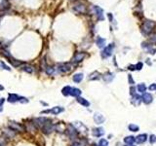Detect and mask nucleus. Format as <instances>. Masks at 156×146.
Returning <instances> with one entry per match:
<instances>
[{
    "label": "nucleus",
    "mask_w": 156,
    "mask_h": 146,
    "mask_svg": "<svg viewBox=\"0 0 156 146\" xmlns=\"http://www.w3.org/2000/svg\"><path fill=\"white\" fill-rule=\"evenodd\" d=\"M155 26V22H152V21H145L142 25V31L145 33V34H148L152 31L153 27Z\"/></svg>",
    "instance_id": "nucleus-1"
},
{
    "label": "nucleus",
    "mask_w": 156,
    "mask_h": 146,
    "mask_svg": "<svg viewBox=\"0 0 156 146\" xmlns=\"http://www.w3.org/2000/svg\"><path fill=\"white\" fill-rule=\"evenodd\" d=\"M113 49H114V44H109L108 46L104 48V50L101 52V57L104 58H109L110 56L112 55V53H113Z\"/></svg>",
    "instance_id": "nucleus-2"
},
{
    "label": "nucleus",
    "mask_w": 156,
    "mask_h": 146,
    "mask_svg": "<svg viewBox=\"0 0 156 146\" xmlns=\"http://www.w3.org/2000/svg\"><path fill=\"white\" fill-rule=\"evenodd\" d=\"M8 101L9 102H17V101H21V102H28L27 99L26 98H22L20 95H16V94H10L9 96H8Z\"/></svg>",
    "instance_id": "nucleus-3"
},
{
    "label": "nucleus",
    "mask_w": 156,
    "mask_h": 146,
    "mask_svg": "<svg viewBox=\"0 0 156 146\" xmlns=\"http://www.w3.org/2000/svg\"><path fill=\"white\" fill-rule=\"evenodd\" d=\"M72 68L70 63H61L58 66V69H59V72H63V73H67L69 72Z\"/></svg>",
    "instance_id": "nucleus-4"
},
{
    "label": "nucleus",
    "mask_w": 156,
    "mask_h": 146,
    "mask_svg": "<svg viewBox=\"0 0 156 146\" xmlns=\"http://www.w3.org/2000/svg\"><path fill=\"white\" fill-rule=\"evenodd\" d=\"M63 107H61V106H56V107H54L52 109L50 110H44V111H42V113H52L54 115H58L61 112H63Z\"/></svg>",
    "instance_id": "nucleus-5"
},
{
    "label": "nucleus",
    "mask_w": 156,
    "mask_h": 146,
    "mask_svg": "<svg viewBox=\"0 0 156 146\" xmlns=\"http://www.w3.org/2000/svg\"><path fill=\"white\" fill-rule=\"evenodd\" d=\"M94 11L96 12V16L100 21H104V10L99 6H94Z\"/></svg>",
    "instance_id": "nucleus-6"
},
{
    "label": "nucleus",
    "mask_w": 156,
    "mask_h": 146,
    "mask_svg": "<svg viewBox=\"0 0 156 146\" xmlns=\"http://www.w3.org/2000/svg\"><path fill=\"white\" fill-rule=\"evenodd\" d=\"M85 58V54L84 53H76L75 56L72 58V62H82Z\"/></svg>",
    "instance_id": "nucleus-7"
},
{
    "label": "nucleus",
    "mask_w": 156,
    "mask_h": 146,
    "mask_svg": "<svg viewBox=\"0 0 156 146\" xmlns=\"http://www.w3.org/2000/svg\"><path fill=\"white\" fill-rule=\"evenodd\" d=\"M9 126H10L12 128V130H14V131H23V130H25V128H23L22 126H21V125L18 124V123H15V122H11V123L9 124Z\"/></svg>",
    "instance_id": "nucleus-8"
},
{
    "label": "nucleus",
    "mask_w": 156,
    "mask_h": 146,
    "mask_svg": "<svg viewBox=\"0 0 156 146\" xmlns=\"http://www.w3.org/2000/svg\"><path fill=\"white\" fill-rule=\"evenodd\" d=\"M35 124L37 125V126H39V127H41V128H43L45 125L47 124L49 122L48 119H46V118H38V119H35Z\"/></svg>",
    "instance_id": "nucleus-9"
},
{
    "label": "nucleus",
    "mask_w": 156,
    "mask_h": 146,
    "mask_svg": "<svg viewBox=\"0 0 156 146\" xmlns=\"http://www.w3.org/2000/svg\"><path fill=\"white\" fill-rule=\"evenodd\" d=\"M141 99H142V101L145 102V104H149V103H151L153 100V98L152 95H150V94H143V95H142V98H141Z\"/></svg>",
    "instance_id": "nucleus-10"
},
{
    "label": "nucleus",
    "mask_w": 156,
    "mask_h": 146,
    "mask_svg": "<svg viewBox=\"0 0 156 146\" xmlns=\"http://www.w3.org/2000/svg\"><path fill=\"white\" fill-rule=\"evenodd\" d=\"M94 121L96 122V124H103L104 122V117L100 113H96L94 115Z\"/></svg>",
    "instance_id": "nucleus-11"
},
{
    "label": "nucleus",
    "mask_w": 156,
    "mask_h": 146,
    "mask_svg": "<svg viewBox=\"0 0 156 146\" xmlns=\"http://www.w3.org/2000/svg\"><path fill=\"white\" fill-rule=\"evenodd\" d=\"M54 130V127H53V125L51 124V122L49 121L47 124L45 125L44 127L42 128V131H44L45 133H50V132H52V131Z\"/></svg>",
    "instance_id": "nucleus-12"
},
{
    "label": "nucleus",
    "mask_w": 156,
    "mask_h": 146,
    "mask_svg": "<svg viewBox=\"0 0 156 146\" xmlns=\"http://www.w3.org/2000/svg\"><path fill=\"white\" fill-rule=\"evenodd\" d=\"M67 133L69 135V136H70L71 138H73V137H75V136L77 135V131H76V130L70 125V126H68V128H67Z\"/></svg>",
    "instance_id": "nucleus-13"
},
{
    "label": "nucleus",
    "mask_w": 156,
    "mask_h": 146,
    "mask_svg": "<svg viewBox=\"0 0 156 146\" xmlns=\"http://www.w3.org/2000/svg\"><path fill=\"white\" fill-rule=\"evenodd\" d=\"M73 10L75 12H77V13H84L85 12V6L80 3L76 4V5H74V7H73Z\"/></svg>",
    "instance_id": "nucleus-14"
},
{
    "label": "nucleus",
    "mask_w": 156,
    "mask_h": 146,
    "mask_svg": "<svg viewBox=\"0 0 156 146\" xmlns=\"http://www.w3.org/2000/svg\"><path fill=\"white\" fill-rule=\"evenodd\" d=\"M147 139V135L143 133V135H140L136 137V142L137 143H145Z\"/></svg>",
    "instance_id": "nucleus-15"
},
{
    "label": "nucleus",
    "mask_w": 156,
    "mask_h": 146,
    "mask_svg": "<svg viewBox=\"0 0 156 146\" xmlns=\"http://www.w3.org/2000/svg\"><path fill=\"white\" fill-rule=\"evenodd\" d=\"M104 130L103 128H98V129H95L93 131V135L95 136H97V137H100L101 135H104Z\"/></svg>",
    "instance_id": "nucleus-16"
},
{
    "label": "nucleus",
    "mask_w": 156,
    "mask_h": 146,
    "mask_svg": "<svg viewBox=\"0 0 156 146\" xmlns=\"http://www.w3.org/2000/svg\"><path fill=\"white\" fill-rule=\"evenodd\" d=\"M81 90H79L77 88H72L70 91V95L71 96H75V98H78L79 95H81Z\"/></svg>",
    "instance_id": "nucleus-17"
},
{
    "label": "nucleus",
    "mask_w": 156,
    "mask_h": 146,
    "mask_svg": "<svg viewBox=\"0 0 156 146\" xmlns=\"http://www.w3.org/2000/svg\"><path fill=\"white\" fill-rule=\"evenodd\" d=\"M96 42H97L98 47L100 48V49L105 47V39H104V38H101V37H98Z\"/></svg>",
    "instance_id": "nucleus-18"
},
{
    "label": "nucleus",
    "mask_w": 156,
    "mask_h": 146,
    "mask_svg": "<svg viewBox=\"0 0 156 146\" xmlns=\"http://www.w3.org/2000/svg\"><path fill=\"white\" fill-rule=\"evenodd\" d=\"M135 141H136V137H134V136H126V137L124 138V142L126 143L127 145H131V144H133Z\"/></svg>",
    "instance_id": "nucleus-19"
},
{
    "label": "nucleus",
    "mask_w": 156,
    "mask_h": 146,
    "mask_svg": "<svg viewBox=\"0 0 156 146\" xmlns=\"http://www.w3.org/2000/svg\"><path fill=\"white\" fill-rule=\"evenodd\" d=\"M83 80V74L82 73H77L73 76V81L75 83H80Z\"/></svg>",
    "instance_id": "nucleus-20"
},
{
    "label": "nucleus",
    "mask_w": 156,
    "mask_h": 146,
    "mask_svg": "<svg viewBox=\"0 0 156 146\" xmlns=\"http://www.w3.org/2000/svg\"><path fill=\"white\" fill-rule=\"evenodd\" d=\"M77 102H79L80 104H82L83 106H89L90 105V102L88 100H86L85 99H83V98H80V96H78L77 98Z\"/></svg>",
    "instance_id": "nucleus-21"
},
{
    "label": "nucleus",
    "mask_w": 156,
    "mask_h": 146,
    "mask_svg": "<svg viewBox=\"0 0 156 146\" xmlns=\"http://www.w3.org/2000/svg\"><path fill=\"white\" fill-rule=\"evenodd\" d=\"M113 78H114V74L113 73H106L104 76V79L106 82H111L113 80Z\"/></svg>",
    "instance_id": "nucleus-22"
},
{
    "label": "nucleus",
    "mask_w": 156,
    "mask_h": 146,
    "mask_svg": "<svg viewBox=\"0 0 156 146\" xmlns=\"http://www.w3.org/2000/svg\"><path fill=\"white\" fill-rule=\"evenodd\" d=\"M72 88L69 87V86H67V87H64L63 89V91H62V93H63V95H70V91Z\"/></svg>",
    "instance_id": "nucleus-23"
},
{
    "label": "nucleus",
    "mask_w": 156,
    "mask_h": 146,
    "mask_svg": "<svg viewBox=\"0 0 156 146\" xmlns=\"http://www.w3.org/2000/svg\"><path fill=\"white\" fill-rule=\"evenodd\" d=\"M137 91L141 93V94H145V91H146V86L143 83L142 84H139L137 85Z\"/></svg>",
    "instance_id": "nucleus-24"
},
{
    "label": "nucleus",
    "mask_w": 156,
    "mask_h": 146,
    "mask_svg": "<svg viewBox=\"0 0 156 146\" xmlns=\"http://www.w3.org/2000/svg\"><path fill=\"white\" fill-rule=\"evenodd\" d=\"M141 96H139V95H134V99H133V103H134L135 105H139L140 103L141 102Z\"/></svg>",
    "instance_id": "nucleus-25"
},
{
    "label": "nucleus",
    "mask_w": 156,
    "mask_h": 146,
    "mask_svg": "<svg viewBox=\"0 0 156 146\" xmlns=\"http://www.w3.org/2000/svg\"><path fill=\"white\" fill-rule=\"evenodd\" d=\"M128 129H129V131H134V132L139 131V130H140V128L137 127V125H135V124H130L129 125V127H128Z\"/></svg>",
    "instance_id": "nucleus-26"
},
{
    "label": "nucleus",
    "mask_w": 156,
    "mask_h": 146,
    "mask_svg": "<svg viewBox=\"0 0 156 146\" xmlns=\"http://www.w3.org/2000/svg\"><path fill=\"white\" fill-rule=\"evenodd\" d=\"M22 70L27 73H32L33 72V67L30 65H23L22 66Z\"/></svg>",
    "instance_id": "nucleus-27"
},
{
    "label": "nucleus",
    "mask_w": 156,
    "mask_h": 146,
    "mask_svg": "<svg viewBox=\"0 0 156 146\" xmlns=\"http://www.w3.org/2000/svg\"><path fill=\"white\" fill-rule=\"evenodd\" d=\"M99 78H100V73L99 72H93L89 77L90 80H98Z\"/></svg>",
    "instance_id": "nucleus-28"
},
{
    "label": "nucleus",
    "mask_w": 156,
    "mask_h": 146,
    "mask_svg": "<svg viewBox=\"0 0 156 146\" xmlns=\"http://www.w3.org/2000/svg\"><path fill=\"white\" fill-rule=\"evenodd\" d=\"M99 146H108L107 140L104 138H101L100 140V142H99Z\"/></svg>",
    "instance_id": "nucleus-29"
},
{
    "label": "nucleus",
    "mask_w": 156,
    "mask_h": 146,
    "mask_svg": "<svg viewBox=\"0 0 156 146\" xmlns=\"http://www.w3.org/2000/svg\"><path fill=\"white\" fill-rule=\"evenodd\" d=\"M54 71H55V69H54L53 67H51V66H47V67H46V73H47L48 75H52L53 73H54Z\"/></svg>",
    "instance_id": "nucleus-30"
},
{
    "label": "nucleus",
    "mask_w": 156,
    "mask_h": 146,
    "mask_svg": "<svg viewBox=\"0 0 156 146\" xmlns=\"http://www.w3.org/2000/svg\"><path fill=\"white\" fill-rule=\"evenodd\" d=\"M0 66L1 67H3V69H5V70H8V71H10L11 70V68L9 67V66H7L4 62H0Z\"/></svg>",
    "instance_id": "nucleus-31"
},
{
    "label": "nucleus",
    "mask_w": 156,
    "mask_h": 146,
    "mask_svg": "<svg viewBox=\"0 0 156 146\" xmlns=\"http://www.w3.org/2000/svg\"><path fill=\"white\" fill-rule=\"evenodd\" d=\"M149 142L150 143L156 142V135H150V137H149Z\"/></svg>",
    "instance_id": "nucleus-32"
},
{
    "label": "nucleus",
    "mask_w": 156,
    "mask_h": 146,
    "mask_svg": "<svg viewBox=\"0 0 156 146\" xmlns=\"http://www.w3.org/2000/svg\"><path fill=\"white\" fill-rule=\"evenodd\" d=\"M148 90H149V91H151V92L156 91V84H155V83H153V84H150V86L148 87Z\"/></svg>",
    "instance_id": "nucleus-33"
},
{
    "label": "nucleus",
    "mask_w": 156,
    "mask_h": 146,
    "mask_svg": "<svg viewBox=\"0 0 156 146\" xmlns=\"http://www.w3.org/2000/svg\"><path fill=\"white\" fill-rule=\"evenodd\" d=\"M142 65H143V64H142V62H139V63H137V64H136V69L141 70V68H142Z\"/></svg>",
    "instance_id": "nucleus-34"
},
{
    "label": "nucleus",
    "mask_w": 156,
    "mask_h": 146,
    "mask_svg": "<svg viewBox=\"0 0 156 146\" xmlns=\"http://www.w3.org/2000/svg\"><path fill=\"white\" fill-rule=\"evenodd\" d=\"M128 79H129V83H130L131 85H133V84H135V82H134V80H133V78H132V75H128Z\"/></svg>",
    "instance_id": "nucleus-35"
},
{
    "label": "nucleus",
    "mask_w": 156,
    "mask_h": 146,
    "mask_svg": "<svg viewBox=\"0 0 156 146\" xmlns=\"http://www.w3.org/2000/svg\"><path fill=\"white\" fill-rule=\"evenodd\" d=\"M150 41L156 42V33H154V34H152V35H150Z\"/></svg>",
    "instance_id": "nucleus-36"
},
{
    "label": "nucleus",
    "mask_w": 156,
    "mask_h": 146,
    "mask_svg": "<svg viewBox=\"0 0 156 146\" xmlns=\"http://www.w3.org/2000/svg\"><path fill=\"white\" fill-rule=\"evenodd\" d=\"M4 101H5V99H0V112H1L2 110H3V107H2V105H3Z\"/></svg>",
    "instance_id": "nucleus-37"
},
{
    "label": "nucleus",
    "mask_w": 156,
    "mask_h": 146,
    "mask_svg": "<svg viewBox=\"0 0 156 146\" xmlns=\"http://www.w3.org/2000/svg\"><path fill=\"white\" fill-rule=\"evenodd\" d=\"M130 93H131V95H135V93H136V92H135V91H136V89H135V88L134 87H131V89H130Z\"/></svg>",
    "instance_id": "nucleus-38"
},
{
    "label": "nucleus",
    "mask_w": 156,
    "mask_h": 146,
    "mask_svg": "<svg viewBox=\"0 0 156 146\" xmlns=\"http://www.w3.org/2000/svg\"><path fill=\"white\" fill-rule=\"evenodd\" d=\"M72 146H83L80 142H74Z\"/></svg>",
    "instance_id": "nucleus-39"
},
{
    "label": "nucleus",
    "mask_w": 156,
    "mask_h": 146,
    "mask_svg": "<svg viewBox=\"0 0 156 146\" xmlns=\"http://www.w3.org/2000/svg\"><path fill=\"white\" fill-rule=\"evenodd\" d=\"M129 69H130V70H135V69H136V65H131Z\"/></svg>",
    "instance_id": "nucleus-40"
},
{
    "label": "nucleus",
    "mask_w": 156,
    "mask_h": 146,
    "mask_svg": "<svg viewBox=\"0 0 156 146\" xmlns=\"http://www.w3.org/2000/svg\"><path fill=\"white\" fill-rule=\"evenodd\" d=\"M108 18H109L110 22H111V21H112V15L111 14H108Z\"/></svg>",
    "instance_id": "nucleus-41"
},
{
    "label": "nucleus",
    "mask_w": 156,
    "mask_h": 146,
    "mask_svg": "<svg viewBox=\"0 0 156 146\" xmlns=\"http://www.w3.org/2000/svg\"><path fill=\"white\" fill-rule=\"evenodd\" d=\"M4 88H3V86H1V85H0V90H3Z\"/></svg>",
    "instance_id": "nucleus-42"
},
{
    "label": "nucleus",
    "mask_w": 156,
    "mask_h": 146,
    "mask_svg": "<svg viewBox=\"0 0 156 146\" xmlns=\"http://www.w3.org/2000/svg\"><path fill=\"white\" fill-rule=\"evenodd\" d=\"M126 146H135V145H133V144H131V145H126Z\"/></svg>",
    "instance_id": "nucleus-43"
}]
</instances>
